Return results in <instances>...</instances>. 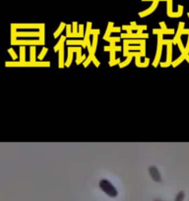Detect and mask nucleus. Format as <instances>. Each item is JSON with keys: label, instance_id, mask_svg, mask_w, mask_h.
Here are the masks:
<instances>
[{"label": "nucleus", "instance_id": "nucleus-1", "mask_svg": "<svg viewBox=\"0 0 189 201\" xmlns=\"http://www.w3.org/2000/svg\"><path fill=\"white\" fill-rule=\"evenodd\" d=\"M6 67H49L50 66V62L48 61H46V62H42V61H40V62H16V61H13V62H6L5 63Z\"/></svg>", "mask_w": 189, "mask_h": 201}, {"label": "nucleus", "instance_id": "nucleus-2", "mask_svg": "<svg viewBox=\"0 0 189 201\" xmlns=\"http://www.w3.org/2000/svg\"><path fill=\"white\" fill-rule=\"evenodd\" d=\"M163 35H158V47H157V54L155 60L153 62V66L155 68L158 67V64L160 63L162 57V50H163Z\"/></svg>", "mask_w": 189, "mask_h": 201}, {"label": "nucleus", "instance_id": "nucleus-3", "mask_svg": "<svg viewBox=\"0 0 189 201\" xmlns=\"http://www.w3.org/2000/svg\"><path fill=\"white\" fill-rule=\"evenodd\" d=\"M149 37L148 33H143L142 31H138L135 33H121V38L124 39H146Z\"/></svg>", "mask_w": 189, "mask_h": 201}, {"label": "nucleus", "instance_id": "nucleus-4", "mask_svg": "<svg viewBox=\"0 0 189 201\" xmlns=\"http://www.w3.org/2000/svg\"><path fill=\"white\" fill-rule=\"evenodd\" d=\"M100 186H101V188H102L103 190H105L109 195H110V196L116 195L115 188H114L113 186H112L110 182H107V180H102V182H100Z\"/></svg>", "mask_w": 189, "mask_h": 201}, {"label": "nucleus", "instance_id": "nucleus-5", "mask_svg": "<svg viewBox=\"0 0 189 201\" xmlns=\"http://www.w3.org/2000/svg\"><path fill=\"white\" fill-rule=\"evenodd\" d=\"M160 26H161V29H154L153 30L154 35H173L174 33V30L173 29H168L164 22L160 23Z\"/></svg>", "mask_w": 189, "mask_h": 201}, {"label": "nucleus", "instance_id": "nucleus-6", "mask_svg": "<svg viewBox=\"0 0 189 201\" xmlns=\"http://www.w3.org/2000/svg\"><path fill=\"white\" fill-rule=\"evenodd\" d=\"M13 45H20V46H25V45H31V46H36V45H42V42H40V39L35 40H25V39H19L16 40V41L13 43Z\"/></svg>", "mask_w": 189, "mask_h": 201}, {"label": "nucleus", "instance_id": "nucleus-7", "mask_svg": "<svg viewBox=\"0 0 189 201\" xmlns=\"http://www.w3.org/2000/svg\"><path fill=\"white\" fill-rule=\"evenodd\" d=\"M159 2H160L159 0H155V1L153 2L152 6H151L149 9H147V10H145V11H143V12L139 13V16H140L141 18H144V17H146V16L152 14V13L154 12L155 10H156V8L158 7V4H159Z\"/></svg>", "mask_w": 189, "mask_h": 201}, {"label": "nucleus", "instance_id": "nucleus-8", "mask_svg": "<svg viewBox=\"0 0 189 201\" xmlns=\"http://www.w3.org/2000/svg\"><path fill=\"white\" fill-rule=\"evenodd\" d=\"M18 37H40V31H18Z\"/></svg>", "mask_w": 189, "mask_h": 201}, {"label": "nucleus", "instance_id": "nucleus-9", "mask_svg": "<svg viewBox=\"0 0 189 201\" xmlns=\"http://www.w3.org/2000/svg\"><path fill=\"white\" fill-rule=\"evenodd\" d=\"M149 173H150L151 177H152V179L154 180L155 182H160L162 180V178H161V175H160V173H159V170H158L155 166H152L149 169Z\"/></svg>", "mask_w": 189, "mask_h": 201}, {"label": "nucleus", "instance_id": "nucleus-10", "mask_svg": "<svg viewBox=\"0 0 189 201\" xmlns=\"http://www.w3.org/2000/svg\"><path fill=\"white\" fill-rule=\"evenodd\" d=\"M16 29H40L42 24H14Z\"/></svg>", "mask_w": 189, "mask_h": 201}, {"label": "nucleus", "instance_id": "nucleus-11", "mask_svg": "<svg viewBox=\"0 0 189 201\" xmlns=\"http://www.w3.org/2000/svg\"><path fill=\"white\" fill-rule=\"evenodd\" d=\"M184 22H180L178 24V29H177V33L176 35H175L174 38H173V44H177V41H178L179 39H180V37L182 35V31L184 30Z\"/></svg>", "mask_w": 189, "mask_h": 201}, {"label": "nucleus", "instance_id": "nucleus-12", "mask_svg": "<svg viewBox=\"0 0 189 201\" xmlns=\"http://www.w3.org/2000/svg\"><path fill=\"white\" fill-rule=\"evenodd\" d=\"M140 58L141 57H135V63H136V66L139 67V68H145L149 65L150 63V59L149 58H146L144 62H141L140 61Z\"/></svg>", "mask_w": 189, "mask_h": 201}, {"label": "nucleus", "instance_id": "nucleus-13", "mask_svg": "<svg viewBox=\"0 0 189 201\" xmlns=\"http://www.w3.org/2000/svg\"><path fill=\"white\" fill-rule=\"evenodd\" d=\"M17 29H16V27L14 26V24L11 25V44L13 45V43L17 40Z\"/></svg>", "mask_w": 189, "mask_h": 201}, {"label": "nucleus", "instance_id": "nucleus-14", "mask_svg": "<svg viewBox=\"0 0 189 201\" xmlns=\"http://www.w3.org/2000/svg\"><path fill=\"white\" fill-rule=\"evenodd\" d=\"M59 64H58V66L59 68H63L65 66V63H64V47H61V48L59 49Z\"/></svg>", "mask_w": 189, "mask_h": 201}, {"label": "nucleus", "instance_id": "nucleus-15", "mask_svg": "<svg viewBox=\"0 0 189 201\" xmlns=\"http://www.w3.org/2000/svg\"><path fill=\"white\" fill-rule=\"evenodd\" d=\"M66 44L67 45H81L82 47H87L85 45V42L84 40H67L66 41Z\"/></svg>", "mask_w": 189, "mask_h": 201}, {"label": "nucleus", "instance_id": "nucleus-16", "mask_svg": "<svg viewBox=\"0 0 189 201\" xmlns=\"http://www.w3.org/2000/svg\"><path fill=\"white\" fill-rule=\"evenodd\" d=\"M64 28H66V24L62 22L61 24H60V26L58 27V29H57V30H56L55 33H53V37H54V38H57L58 37H59L60 33H62V31L64 30Z\"/></svg>", "mask_w": 189, "mask_h": 201}, {"label": "nucleus", "instance_id": "nucleus-17", "mask_svg": "<svg viewBox=\"0 0 189 201\" xmlns=\"http://www.w3.org/2000/svg\"><path fill=\"white\" fill-rule=\"evenodd\" d=\"M112 28H113V23H112V22H109V25H107V31H105V35H103V39L107 40V38L109 37L110 33H111V30H112Z\"/></svg>", "mask_w": 189, "mask_h": 201}, {"label": "nucleus", "instance_id": "nucleus-18", "mask_svg": "<svg viewBox=\"0 0 189 201\" xmlns=\"http://www.w3.org/2000/svg\"><path fill=\"white\" fill-rule=\"evenodd\" d=\"M65 39H66V37H63V35H62V37H60L59 41H58L57 44H56L55 46H54V51H55V52L59 51V49L63 46V44H64V42H65Z\"/></svg>", "mask_w": 189, "mask_h": 201}, {"label": "nucleus", "instance_id": "nucleus-19", "mask_svg": "<svg viewBox=\"0 0 189 201\" xmlns=\"http://www.w3.org/2000/svg\"><path fill=\"white\" fill-rule=\"evenodd\" d=\"M182 14H183V6L182 5H178V11L177 12H173L172 15L170 16V18H179L181 17Z\"/></svg>", "mask_w": 189, "mask_h": 201}, {"label": "nucleus", "instance_id": "nucleus-20", "mask_svg": "<svg viewBox=\"0 0 189 201\" xmlns=\"http://www.w3.org/2000/svg\"><path fill=\"white\" fill-rule=\"evenodd\" d=\"M168 56H166V62L172 64V44H168Z\"/></svg>", "mask_w": 189, "mask_h": 201}, {"label": "nucleus", "instance_id": "nucleus-21", "mask_svg": "<svg viewBox=\"0 0 189 201\" xmlns=\"http://www.w3.org/2000/svg\"><path fill=\"white\" fill-rule=\"evenodd\" d=\"M40 37L39 39L40 40V42H42V45H44V24H42V28L40 29Z\"/></svg>", "mask_w": 189, "mask_h": 201}, {"label": "nucleus", "instance_id": "nucleus-22", "mask_svg": "<svg viewBox=\"0 0 189 201\" xmlns=\"http://www.w3.org/2000/svg\"><path fill=\"white\" fill-rule=\"evenodd\" d=\"M72 59H73V52H72L70 49H68V58H67L66 62H65V67H67V68L70 67Z\"/></svg>", "mask_w": 189, "mask_h": 201}, {"label": "nucleus", "instance_id": "nucleus-23", "mask_svg": "<svg viewBox=\"0 0 189 201\" xmlns=\"http://www.w3.org/2000/svg\"><path fill=\"white\" fill-rule=\"evenodd\" d=\"M183 60H185V56H184V55H182V54H181V56H180V57H178V58H177L176 60H174V61H173V62L172 63V66L173 68L177 67V66H178V65L180 64V63H181V62H182V61H183Z\"/></svg>", "mask_w": 189, "mask_h": 201}, {"label": "nucleus", "instance_id": "nucleus-24", "mask_svg": "<svg viewBox=\"0 0 189 201\" xmlns=\"http://www.w3.org/2000/svg\"><path fill=\"white\" fill-rule=\"evenodd\" d=\"M140 46H141L140 52L142 54V57H145L146 56V39H142V42H141Z\"/></svg>", "mask_w": 189, "mask_h": 201}, {"label": "nucleus", "instance_id": "nucleus-25", "mask_svg": "<svg viewBox=\"0 0 189 201\" xmlns=\"http://www.w3.org/2000/svg\"><path fill=\"white\" fill-rule=\"evenodd\" d=\"M25 53H26L25 46H20V62H25V59H26Z\"/></svg>", "mask_w": 189, "mask_h": 201}, {"label": "nucleus", "instance_id": "nucleus-26", "mask_svg": "<svg viewBox=\"0 0 189 201\" xmlns=\"http://www.w3.org/2000/svg\"><path fill=\"white\" fill-rule=\"evenodd\" d=\"M30 53H31L30 57H31L32 62H37V61H36V46H31Z\"/></svg>", "mask_w": 189, "mask_h": 201}, {"label": "nucleus", "instance_id": "nucleus-27", "mask_svg": "<svg viewBox=\"0 0 189 201\" xmlns=\"http://www.w3.org/2000/svg\"><path fill=\"white\" fill-rule=\"evenodd\" d=\"M97 45H98V35H94L93 41H92V48H93L94 52H96L97 50Z\"/></svg>", "mask_w": 189, "mask_h": 201}, {"label": "nucleus", "instance_id": "nucleus-28", "mask_svg": "<svg viewBox=\"0 0 189 201\" xmlns=\"http://www.w3.org/2000/svg\"><path fill=\"white\" fill-rule=\"evenodd\" d=\"M132 58H133V57H131V56H129V57H126V60L124 61V62H121L120 64H119V67H120V68H124L125 66L129 65L130 62H131V60H132Z\"/></svg>", "mask_w": 189, "mask_h": 201}, {"label": "nucleus", "instance_id": "nucleus-29", "mask_svg": "<svg viewBox=\"0 0 189 201\" xmlns=\"http://www.w3.org/2000/svg\"><path fill=\"white\" fill-rule=\"evenodd\" d=\"M128 44H135V45H138V44H141L142 42V39H124Z\"/></svg>", "mask_w": 189, "mask_h": 201}, {"label": "nucleus", "instance_id": "nucleus-30", "mask_svg": "<svg viewBox=\"0 0 189 201\" xmlns=\"http://www.w3.org/2000/svg\"><path fill=\"white\" fill-rule=\"evenodd\" d=\"M105 51H110V50H113V51H120L121 50V47L120 46H113L111 47L109 45V46H105Z\"/></svg>", "mask_w": 189, "mask_h": 201}, {"label": "nucleus", "instance_id": "nucleus-31", "mask_svg": "<svg viewBox=\"0 0 189 201\" xmlns=\"http://www.w3.org/2000/svg\"><path fill=\"white\" fill-rule=\"evenodd\" d=\"M172 0H168V16L170 17L172 14Z\"/></svg>", "mask_w": 189, "mask_h": 201}, {"label": "nucleus", "instance_id": "nucleus-32", "mask_svg": "<svg viewBox=\"0 0 189 201\" xmlns=\"http://www.w3.org/2000/svg\"><path fill=\"white\" fill-rule=\"evenodd\" d=\"M47 51H48V49L46 48V47H44V48H42V52H40V54L39 55V60L40 61H42V59H44V56H46V54L47 53Z\"/></svg>", "mask_w": 189, "mask_h": 201}, {"label": "nucleus", "instance_id": "nucleus-33", "mask_svg": "<svg viewBox=\"0 0 189 201\" xmlns=\"http://www.w3.org/2000/svg\"><path fill=\"white\" fill-rule=\"evenodd\" d=\"M68 49H70L72 52H82V48L81 47H78V46H72V47H68Z\"/></svg>", "mask_w": 189, "mask_h": 201}, {"label": "nucleus", "instance_id": "nucleus-34", "mask_svg": "<svg viewBox=\"0 0 189 201\" xmlns=\"http://www.w3.org/2000/svg\"><path fill=\"white\" fill-rule=\"evenodd\" d=\"M8 53H10V55H11V57H12V59L16 61V59H17V54L15 53V51L13 50V48H9L8 49Z\"/></svg>", "mask_w": 189, "mask_h": 201}, {"label": "nucleus", "instance_id": "nucleus-35", "mask_svg": "<svg viewBox=\"0 0 189 201\" xmlns=\"http://www.w3.org/2000/svg\"><path fill=\"white\" fill-rule=\"evenodd\" d=\"M73 31H71V26L70 25H66V37H70Z\"/></svg>", "mask_w": 189, "mask_h": 201}, {"label": "nucleus", "instance_id": "nucleus-36", "mask_svg": "<svg viewBox=\"0 0 189 201\" xmlns=\"http://www.w3.org/2000/svg\"><path fill=\"white\" fill-rule=\"evenodd\" d=\"M72 31H73V33H78V24H77V22H73V24H72Z\"/></svg>", "mask_w": 189, "mask_h": 201}, {"label": "nucleus", "instance_id": "nucleus-37", "mask_svg": "<svg viewBox=\"0 0 189 201\" xmlns=\"http://www.w3.org/2000/svg\"><path fill=\"white\" fill-rule=\"evenodd\" d=\"M177 45H178V47H179V49H180V51H181V54L185 51V47H184V45L182 44V41H181V39H179L178 41H177Z\"/></svg>", "mask_w": 189, "mask_h": 201}, {"label": "nucleus", "instance_id": "nucleus-38", "mask_svg": "<svg viewBox=\"0 0 189 201\" xmlns=\"http://www.w3.org/2000/svg\"><path fill=\"white\" fill-rule=\"evenodd\" d=\"M109 54H110V60H109V62L111 63V62H114L116 59H115V51H113V50H110L109 51Z\"/></svg>", "mask_w": 189, "mask_h": 201}, {"label": "nucleus", "instance_id": "nucleus-39", "mask_svg": "<svg viewBox=\"0 0 189 201\" xmlns=\"http://www.w3.org/2000/svg\"><path fill=\"white\" fill-rule=\"evenodd\" d=\"M107 41H109L110 42V43H111V42H114V43H115V42H119V41H120V38H119V37H109V38H107Z\"/></svg>", "mask_w": 189, "mask_h": 201}, {"label": "nucleus", "instance_id": "nucleus-40", "mask_svg": "<svg viewBox=\"0 0 189 201\" xmlns=\"http://www.w3.org/2000/svg\"><path fill=\"white\" fill-rule=\"evenodd\" d=\"M79 33L82 35V37H85V35H84V25H79Z\"/></svg>", "mask_w": 189, "mask_h": 201}, {"label": "nucleus", "instance_id": "nucleus-41", "mask_svg": "<svg viewBox=\"0 0 189 201\" xmlns=\"http://www.w3.org/2000/svg\"><path fill=\"white\" fill-rule=\"evenodd\" d=\"M168 45V44H173L172 39H163V45Z\"/></svg>", "mask_w": 189, "mask_h": 201}, {"label": "nucleus", "instance_id": "nucleus-42", "mask_svg": "<svg viewBox=\"0 0 189 201\" xmlns=\"http://www.w3.org/2000/svg\"><path fill=\"white\" fill-rule=\"evenodd\" d=\"M93 63L94 64V66H96L97 68L98 67H100V62H99V60L97 59V57L96 56H94V57L93 58Z\"/></svg>", "mask_w": 189, "mask_h": 201}, {"label": "nucleus", "instance_id": "nucleus-43", "mask_svg": "<svg viewBox=\"0 0 189 201\" xmlns=\"http://www.w3.org/2000/svg\"><path fill=\"white\" fill-rule=\"evenodd\" d=\"M120 59H119V58H118V59H116L115 61H114V62H111V63H110L109 62V66H114V65H117V64H120Z\"/></svg>", "mask_w": 189, "mask_h": 201}, {"label": "nucleus", "instance_id": "nucleus-44", "mask_svg": "<svg viewBox=\"0 0 189 201\" xmlns=\"http://www.w3.org/2000/svg\"><path fill=\"white\" fill-rule=\"evenodd\" d=\"M91 35H100V30H99V29H96V30H92V31H91Z\"/></svg>", "mask_w": 189, "mask_h": 201}, {"label": "nucleus", "instance_id": "nucleus-45", "mask_svg": "<svg viewBox=\"0 0 189 201\" xmlns=\"http://www.w3.org/2000/svg\"><path fill=\"white\" fill-rule=\"evenodd\" d=\"M70 37L71 38H73V37H82V35H81L79 33H72L71 35H70Z\"/></svg>", "mask_w": 189, "mask_h": 201}, {"label": "nucleus", "instance_id": "nucleus-46", "mask_svg": "<svg viewBox=\"0 0 189 201\" xmlns=\"http://www.w3.org/2000/svg\"><path fill=\"white\" fill-rule=\"evenodd\" d=\"M170 65H172V64H170V63H168V62H166H166L161 63V66L163 67V68H165V67H168V66H170Z\"/></svg>", "mask_w": 189, "mask_h": 201}, {"label": "nucleus", "instance_id": "nucleus-47", "mask_svg": "<svg viewBox=\"0 0 189 201\" xmlns=\"http://www.w3.org/2000/svg\"><path fill=\"white\" fill-rule=\"evenodd\" d=\"M120 30H121V28H112V30H111V33H119V31H120Z\"/></svg>", "mask_w": 189, "mask_h": 201}, {"label": "nucleus", "instance_id": "nucleus-48", "mask_svg": "<svg viewBox=\"0 0 189 201\" xmlns=\"http://www.w3.org/2000/svg\"><path fill=\"white\" fill-rule=\"evenodd\" d=\"M182 35H189V29H184L182 31Z\"/></svg>", "mask_w": 189, "mask_h": 201}, {"label": "nucleus", "instance_id": "nucleus-49", "mask_svg": "<svg viewBox=\"0 0 189 201\" xmlns=\"http://www.w3.org/2000/svg\"><path fill=\"white\" fill-rule=\"evenodd\" d=\"M130 26H137L136 22H131V23H130Z\"/></svg>", "mask_w": 189, "mask_h": 201}, {"label": "nucleus", "instance_id": "nucleus-50", "mask_svg": "<svg viewBox=\"0 0 189 201\" xmlns=\"http://www.w3.org/2000/svg\"><path fill=\"white\" fill-rule=\"evenodd\" d=\"M185 60L187 61V62L189 63V55H187V56H186V57H185Z\"/></svg>", "mask_w": 189, "mask_h": 201}, {"label": "nucleus", "instance_id": "nucleus-51", "mask_svg": "<svg viewBox=\"0 0 189 201\" xmlns=\"http://www.w3.org/2000/svg\"><path fill=\"white\" fill-rule=\"evenodd\" d=\"M142 1H153V2H154L155 0H142Z\"/></svg>", "mask_w": 189, "mask_h": 201}, {"label": "nucleus", "instance_id": "nucleus-52", "mask_svg": "<svg viewBox=\"0 0 189 201\" xmlns=\"http://www.w3.org/2000/svg\"><path fill=\"white\" fill-rule=\"evenodd\" d=\"M159 1H168V0H159Z\"/></svg>", "mask_w": 189, "mask_h": 201}, {"label": "nucleus", "instance_id": "nucleus-53", "mask_svg": "<svg viewBox=\"0 0 189 201\" xmlns=\"http://www.w3.org/2000/svg\"><path fill=\"white\" fill-rule=\"evenodd\" d=\"M187 16H188V18H189V12H188V14H187Z\"/></svg>", "mask_w": 189, "mask_h": 201}]
</instances>
